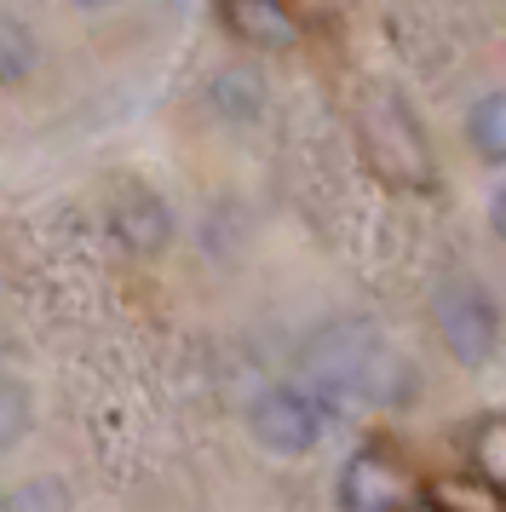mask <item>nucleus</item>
<instances>
[{"label":"nucleus","mask_w":506,"mask_h":512,"mask_svg":"<svg viewBox=\"0 0 506 512\" xmlns=\"http://www.w3.org/2000/svg\"><path fill=\"white\" fill-rule=\"evenodd\" d=\"M466 466L478 484H489L506 501V415H483L466 432Z\"/></svg>","instance_id":"6e6552de"},{"label":"nucleus","mask_w":506,"mask_h":512,"mask_svg":"<svg viewBox=\"0 0 506 512\" xmlns=\"http://www.w3.org/2000/svg\"><path fill=\"white\" fill-rule=\"evenodd\" d=\"M328 420L334 409L322 403L311 386H265V392L248 403V432L253 443L276 455V461H299V455H311L328 432Z\"/></svg>","instance_id":"39448f33"},{"label":"nucleus","mask_w":506,"mask_h":512,"mask_svg":"<svg viewBox=\"0 0 506 512\" xmlns=\"http://www.w3.org/2000/svg\"><path fill=\"white\" fill-rule=\"evenodd\" d=\"M110 225L115 236L133 248V254H156V248H167V236H173V213H167V202H161L156 190H121L110 208Z\"/></svg>","instance_id":"0eeeda50"},{"label":"nucleus","mask_w":506,"mask_h":512,"mask_svg":"<svg viewBox=\"0 0 506 512\" xmlns=\"http://www.w3.org/2000/svg\"><path fill=\"white\" fill-rule=\"evenodd\" d=\"M432 328H437V346L449 351L460 369H483L501 351V305L466 271H455V277H443L432 288Z\"/></svg>","instance_id":"7ed1b4c3"},{"label":"nucleus","mask_w":506,"mask_h":512,"mask_svg":"<svg viewBox=\"0 0 506 512\" xmlns=\"http://www.w3.org/2000/svg\"><path fill=\"white\" fill-rule=\"evenodd\" d=\"M305 374H311V392L328 409H363V403H403L414 392V369L397 351L380 340V328L368 323H334L322 328L317 340L305 346Z\"/></svg>","instance_id":"f257e3e1"},{"label":"nucleus","mask_w":506,"mask_h":512,"mask_svg":"<svg viewBox=\"0 0 506 512\" xmlns=\"http://www.w3.org/2000/svg\"><path fill=\"white\" fill-rule=\"evenodd\" d=\"M75 6H110V0H75Z\"/></svg>","instance_id":"4468645a"},{"label":"nucleus","mask_w":506,"mask_h":512,"mask_svg":"<svg viewBox=\"0 0 506 512\" xmlns=\"http://www.w3.org/2000/svg\"><path fill=\"white\" fill-rule=\"evenodd\" d=\"M363 156H368V167L397 190H432L437 185L432 144H426L420 121H414L397 98H380L363 116Z\"/></svg>","instance_id":"20e7f679"},{"label":"nucleus","mask_w":506,"mask_h":512,"mask_svg":"<svg viewBox=\"0 0 506 512\" xmlns=\"http://www.w3.org/2000/svg\"><path fill=\"white\" fill-rule=\"evenodd\" d=\"M219 18H225V29L236 41L265 47V52H282L299 41V24L282 0H219Z\"/></svg>","instance_id":"423d86ee"},{"label":"nucleus","mask_w":506,"mask_h":512,"mask_svg":"<svg viewBox=\"0 0 506 512\" xmlns=\"http://www.w3.org/2000/svg\"><path fill=\"white\" fill-rule=\"evenodd\" d=\"M0 512H69V489L58 478H23L0 495Z\"/></svg>","instance_id":"9b49d317"},{"label":"nucleus","mask_w":506,"mask_h":512,"mask_svg":"<svg viewBox=\"0 0 506 512\" xmlns=\"http://www.w3.org/2000/svg\"><path fill=\"white\" fill-rule=\"evenodd\" d=\"M29 426H35V397H29V386L12 380V374H0V455L18 449L29 438Z\"/></svg>","instance_id":"9d476101"},{"label":"nucleus","mask_w":506,"mask_h":512,"mask_svg":"<svg viewBox=\"0 0 506 512\" xmlns=\"http://www.w3.org/2000/svg\"><path fill=\"white\" fill-rule=\"evenodd\" d=\"M489 231H495V236L506 242V179H501L495 190H489Z\"/></svg>","instance_id":"ddd939ff"},{"label":"nucleus","mask_w":506,"mask_h":512,"mask_svg":"<svg viewBox=\"0 0 506 512\" xmlns=\"http://www.w3.org/2000/svg\"><path fill=\"white\" fill-rule=\"evenodd\" d=\"M35 70V35L12 18H0V87H12Z\"/></svg>","instance_id":"f8f14e48"},{"label":"nucleus","mask_w":506,"mask_h":512,"mask_svg":"<svg viewBox=\"0 0 506 512\" xmlns=\"http://www.w3.org/2000/svg\"><path fill=\"white\" fill-rule=\"evenodd\" d=\"M466 144L489 167H506V93H483L466 110Z\"/></svg>","instance_id":"1a4fd4ad"},{"label":"nucleus","mask_w":506,"mask_h":512,"mask_svg":"<svg viewBox=\"0 0 506 512\" xmlns=\"http://www.w3.org/2000/svg\"><path fill=\"white\" fill-rule=\"evenodd\" d=\"M334 507L340 512H432V484L414 472L391 443L351 449L334 478Z\"/></svg>","instance_id":"f03ea898"}]
</instances>
